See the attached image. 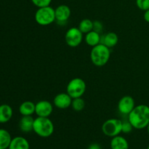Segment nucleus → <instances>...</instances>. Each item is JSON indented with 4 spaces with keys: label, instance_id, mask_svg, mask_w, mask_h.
<instances>
[{
    "label": "nucleus",
    "instance_id": "1",
    "mask_svg": "<svg viewBox=\"0 0 149 149\" xmlns=\"http://www.w3.org/2000/svg\"><path fill=\"white\" fill-rule=\"evenodd\" d=\"M127 116L134 129H145L149 124V106L145 104L135 106Z\"/></svg>",
    "mask_w": 149,
    "mask_h": 149
},
{
    "label": "nucleus",
    "instance_id": "2",
    "mask_svg": "<svg viewBox=\"0 0 149 149\" xmlns=\"http://www.w3.org/2000/svg\"><path fill=\"white\" fill-rule=\"evenodd\" d=\"M90 57L93 65L97 67L103 66L107 64L110 59V48L106 47L103 44L100 43L99 45L92 47Z\"/></svg>",
    "mask_w": 149,
    "mask_h": 149
},
{
    "label": "nucleus",
    "instance_id": "3",
    "mask_svg": "<svg viewBox=\"0 0 149 149\" xmlns=\"http://www.w3.org/2000/svg\"><path fill=\"white\" fill-rule=\"evenodd\" d=\"M55 126L49 117L37 116L33 122V131L41 138H49L53 134Z\"/></svg>",
    "mask_w": 149,
    "mask_h": 149
},
{
    "label": "nucleus",
    "instance_id": "4",
    "mask_svg": "<svg viewBox=\"0 0 149 149\" xmlns=\"http://www.w3.org/2000/svg\"><path fill=\"white\" fill-rule=\"evenodd\" d=\"M34 19L40 26H49L55 21V9L51 6L39 7L35 13Z\"/></svg>",
    "mask_w": 149,
    "mask_h": 149
},
{
    "label": "nucleus",
    "instance_id": "5",
    "mask_svg": "<svg viewBox=\"0 0 149 149\" xmlns=\"http://www.w3.org/2000/svg\"><path fill=\"white\" fill-rule=\"evenodd\" d=\"M87 85L82 79L74 78L68 83L66 87V93L72 98L81 97L86 92Z\"/></svg>",
    "mask_w": 149,
    "mask_h": 149
},
{
    "label": "nucleus",
    "instance_id": "6",
    "mask_svg": "<svg viewBox=\"0 0 149 149\" xmlns=\"http://www.w3.org/2000/svg\"><path fill=\"white\" fill-rule=\"evenodd\" d=\"M122 121L116 118L109 119L103 122L101 130L103 133L109 138H113L122 132Z\"/></svg>",
    "mask_w": 149,
    "mask_h": 149
},
{
    "label": "nucleus",
    "instance_id": "7",
    "mask_svg": "<svg viewBox=\"0 0 149 149\" xmlns=\"http://www.w3.org/2000/svg\"><path fill=\"white\" fill-rule=\"evenodd\" d=\"M84 33L78 27H71L68 29L65 34V41L67 45L71 47H77L79 46L84 39Z\"/></svg>",
    "mask_w": 149,
    "mask_h": 149
},
{
    "label": "nucleus",
    "instance_id": "8",
    "mask_svg": "<svg viewBox=\"0 0 149 149\" xmlns=\"http://www.w3.org/2000/svg\"><path fill=\"white\" fill-rule=\"evenodd\" d=\"M53 112V105L49 100H42L36 103L35 113L39 117H49Z\"/></svg>",
    "mask_w": 149,
    "mask_h": 149
},
{
    "label": "nucleus",
    "instance_id": "9",
    "mask_svg": "<svg viewBox=\"0 0 149 149\" xmlns=\"http://www.w3.org/2000/svg\"><path fill=\"white\" fill-rule=\"evenodd\" d=\"M118 110L124 115H129L135 107V102L133 97L130 95L123 96L118 103Z\"/></svg>",
    "mask_w": 149,
    "mask_h": 149
},
{
    "label": "nucleus",
    "instance_id": "10",
    "mask_svg": "<svg viewBox=\"0 0 149 149\" xmlns=\"http://www.w3.org/2000/svg\"><path fill=\"white\" fill-rule=\"evenodd\" d=\"M73 98L67 93L56 95L53 99V104L59 109H66L71 106Z\"/></svg>",
    "mask_w": 149,
    "mask_h": 149
},
{
    "label": "nucleus",
    "instance_id": "11",
    "mask_svg": "<svg viewBox=\"0 0 149 149\" xmlns=\"http://www.w3.org/2000/svg\"><path fill=\"white\" fill-rule=\"evenodd\" d=\"M55 20L59 23L67 22L71 15V8L66 4H60L55 9Z\"/></svg>",
    "mask_w": 149,
    "mask_h": 149
},
{
    "label": "nucleus",
    "instance_id": "12",
    "mask_svg": "<svg viewBox=\"0 0 149 149\" xmlns=\"http://www.w3.org/2000/svg\"><path fill=\"white\" fill-rule=\"evenodd\" d=\"M8 149H30V144L26 138L17 136L12 139Z\"/></svg>",
    "mask_w": 149,
    "mask_h": 149
},
{
    "label": "nucleus",
    "instance_id": "13",
    "mask_svg": "<svg viewBox=\"0 0 149 149\" xmlns=\"http://www.w3.org/2000/svg\"><path fill=\"white\" fill-rule=\"evenodd\" d=\"M34 119L32 116H22L19 122V128L25 133H28L33 131Z\"/></svg>",
    "mask_w": 149,
    "mask_h": 149
},
{
    "label": "nucleus",
    "instance_id": "14",
    "mask_svg": "<svg viewBox=\"0 0 149 149\" xmlns=\"http://www.w3.org/2000/svg\"><path fill=\"white\" fill-rule=\"evenodd\" d=\"M110 146L111 149H129V143L125 137L119 135L111 138Z\"/></svg>",
    "mask_w": 149,
    "mask_h": 149
},
{
    "label": "nucleus",
    "instance_id": "15",
    "mask_svg": "<svg viewBox=\"0 0 149 149\" xmlns=\"http://www.w3.org/2000/svg\"><path fill=\"white\" fill-rule=\"evenodd\" d=\"M13 115V108L8 104L0 105V124L8 122Z\"/></svg>",
    "mask_w": 149,
    "mask_h": 149
},
{
    "label": "nucleus",
    "instance_id": "16",
    "mask_svg": "<svg viewBox=\"0 0 149 149\" xmlns=\"http://www.w3.org/2000/svg\"><path fill=\"white\" fill-rule=\"evenodd\" d=\"M36 103L30 100L23 102L19 106V112L22 116H32L35 113Z\"/></svg>",
    "mask_w": 149,
    "mask_h": 149
},
{
    "label": "nucleus",
    "instance_id": "17",
    "mask_svg": "<svg viewBox=\"0 0 149 149\" xmlns=\"http://www.w3.org/2000/svg\"><path fill=\"white\" fill-rule=\"evenodd\" d=\"M119 42L118 35L114 32H109L106 34L101 36V43L109 48H112L116 46Z\"/></svg>",
    "mask_w": 149,
    "mask_h": 149
},
{
    "label": "nucleus",
    "instance_id": "18",
    "mask_svg": "<svg viewBox=\"0 0 149 149\" xmlns=\"http://www.w3.org/2000/svg\"><path fill=\"white\" fill-rule=\"evenodd\" d=\"M84 41L87 45L93 47L101 43V36L100 33H97L93 30L86 33L84 36Z\"/></svg>",
    "mask_w": 149,
    "mask_h": 149
},
{
    "label": "nucleus",
    "instance_id": "19",
    "mask_svg": "<svg viewBox=\"0 0 149 149\" xmlns=\"http://www.w3.org/2000/svg\"><path fill=\"white\" fill-rule=\"evenodd\" d=\"M12 138L10 132L5 129H0V149H8Z\"/></svg>",
    "mask_w": 149,
    "mask_h": 149
},
{
    "label": "nucleus",
    "instance_id": "20",
    "mask_svg": "<svg viewBox=\"0 0 149 149\" xmlns=\"http://www.w3.org/2000/svg\"><path fill=\"white\" fill-rule=\"evenodd\" d=\"M78 28L83 33L86 34L93 30V21L88 18L83 19L79 23Z\"/></svg>",
    "mask_w": 149,
    "mask_h": 149
},
{
    "label": "nucleus",
    "instance_id": "21",
    "mask_svg": "<svg viewBox=\"0 0 149 149\" xmlns=\"http://www.w3.org/2000/svg\"><path fill=\"white\" fill-rule=\"evenodd\" d=\"M71 106L73 109V110L75 111H81L84 109V107H85V101L81 97L73 98Z\"/></svg>",
    "mask_w": 149,
    "mask_h": 149
},
{
    "label": "nucleus",
    "instance_id": "22",
    "mask_svg": "<svg viewBox=\"0 0 149 149\" xmlns=\"http://www.w3.org/2000/svg\"><path fill=\"white\" fill-rule=\"evenodd\" d=\"M133 127L131 125L129 120H124L122 121V132L125 134H129L133 130Z\"/></svg>",
    "mask_w": 149,
    "mask_h": 149
},
{
    "label": "nucleus",
    "instance_id": "23",
    "mask_svg": "<svg viewBox=\"0 0 149 149\" xmlns=\"http://www.w3.org/2000/svg\"><path fill=\"white\" fill-rule=\"evenodd\" d=\"M31 1L32 4L33 5L39 8V7L50 6V4L52 0H31Z\"/></svg>",
    "mask_w": 149,
    "mask_h": 149
},
{
    "label": "nucleus",
    "instance_id": "24",
    "mask_svg": "<svg viewBox=\"0 0 149 149\" xmlns=\"http://www.w3.org/2000/svg\"><path fill=\"white\" fill-rule=\"evenodd\" d=\"M135 3L138 8L143 11H146L149 9V0H136Z\"/></svg>",
    "mask_w": 149,
    "mask_h": 149
},
{
    "label": "nucleus",
    "instance_id": "25",
    "mask_svg": "<svg viewBox=\"0 0 149 149\" xmlns=\"http://www.w3.org/2000/svg\"><path fill=\"white\" fill-rule=\"evenodd\" d=\"M103 29V25L99 20H95L93 21V31L97 32V33H101Z\"/></svg>",
    "mask_w": 149,
    "mask_h": 149
},
{
    "label": "nucleus",
    "instance_id": "26",
    "mask_svg": "<svg viewBox=\"0 0 149 149\" xmlns=\"http://www.w3.org/2000/svg\"><path fill=\"white\" fill-rule=\"evenodd\" d=\"M88 149H102V148H101V146H100V144L94 143H92L89 146Z\"/></svg>",
    "mask_w": 149,
    "mask_h": 149
},
{
    "label": "nucleus",
    "instance_id": "27",
    "mask_svg": "<svg viewBox=\"0 0 149 149\" xmlns=\"http://www.w3.org/2000/svg\"><path fill=\"white\" fill-rule=\"evenodd\" d=\"M143 18L146 22H147V23H149V9L148 10H146V11H144Z\"/></svg>",
    "mask_w": 149,
    "mask_h": 149
},
{
    "label": "nucleus",
    "instance_id": "28",
    "mask_svg": "<svg viewBox=\"0 0 149 149\" xmlns=\"http://www.w3.org/2000/svg\"><path fill=\"white\" fill-rule=\"evenodd\" d=\"M147 131H148V133L149 134V124L148 125V126H147Z\"/></svg>",
    "mask_w": 149,
    "mask_h": 149
},
{
    "label": "nucleus",
    "instance_id": "29",
    "mask_svg": "<svg viewBox=\"0 0 149 149\" xmlns=\"http://www.w3.org/2000/svg\"><path fill=\"white\" fill-rule=\"evenodd\" d=\"M147 149H149V146H148V148H147Z\"/></svg>",
    "mask_w": 149,
    "mask_h": 149
}]
</instances>
